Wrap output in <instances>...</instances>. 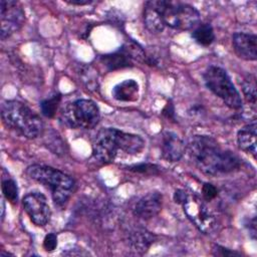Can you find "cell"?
<instances>
[{
  "label": "cell",
  "mask_w": 257,
  "mask_h": 257,
  "mask_svg": "<svg viewBox=\"0 0 257 257\" xmlns=\"http://www.w3.org/2000/svg\"><path fill=\"white\" fill-rule=\"evenodd\" d=\"M189 157L195 167L208 176H222L241 168V159L233 152L223 149L210 136H194L188 143Z\"/></svg>",
  "instance_id": "1"
},
{
  "label": "cell",
  "mask_w": 257,
  "mask_h": 257,
  "mask_svg": "<svg viewBox=\"0 0 257 257\" xmlns=\"http://www.w3.org/2000/svg\"><path fill=\"white\" fill-rule=\"evenodd\" d=\"M1 118L5 126L27 139H36L44 131L40 116L19 100L4 101L1 105Z\"/></svg>",
  "instance_id": "2"
},
{
  "label": "cell",
  "mask_w": 257,
  "mask_h": 257,
  "mask_svg": "<svg viewBox=\"0 0 257 257\" xmlns=\"http://www.w3.org/2000/svg\"><path fill=\"white\" fill-rule=\"evenodd\" d=\"M26 175L48 188L54 204L59 207L67 203L76 187L75 181L69 175L49 166L31 165L26 169Z\"/></svg>",
  "instance_id": "3"
},
{
  "label": "cell",
  "mask_w": 257,
  "mask_h": 257,
  "mask_svg": "<svg viewBox=\"0 0 257 257\" xmlns=\"http://www.w3.org/2000/svg\"><path fill=\"white\" fill-rule=\"evenodd\" d=\"M174 200L183 207L187 218L204 234L212 233L217 225L216 217L206 202L192 192L178 189L174 193Z\"/></svg>",
  "instance_id": "4"
},
{
  "label": "cell",
  "mask_w": 257,
  "mask_h": 257,
  "mask_svg": "<svg viewBox=\"0 0 257 257\" xmlns=\"http://www.w3.org/2000/svg\"><path fill=\"white\" fill-rule=\"evenodd\" d=\"M203 79L207 88L221 98L227 106L233 109L242 108L241 95L225 69L210 65L204 71Z\"/></svg>",
  "instance_id": "5"
},
{
  "label": "cell",
  "mask_w": 257,
  "mask_h": 257,
  "mask_svg": "<svg viewBox=\"0 0 257 257\" xmlns=\"http://www.w3.org/2000/svg\"><path fill=\"white\" fill-rule=\"evenodd\" d=\"M99 119V108L91 99H75L66 103L60 112V120L70 128L91 130Z\"/></svg>",
  "instance_id": "6"
},
{
  "label": "cell",
  "mask_w": 257,
  "mask_h": 257,
  "mask_svg": "<svg viewBox=\"0 0 257 257\" xmlns=\"http://www.w3.org/2000/svg\"><path fill=\"white\" fill-rule=\"evenodd\" d=\"M161 16L166 26L184 31L194 29L200 23V13L192 5L161 0Z\"/></svg>",
  "instance_id": "7"
},
{
  "label": "cell",
  "mask_w": 257,
  "mask_h": 257,
  "mask_svg": "<svg viewBox=\"0 0 257 257\" xmlns=\"http://www.w3.org/2000/svg\"><path fill=\"white\" fill-rule=\"evenodd\" d=\"M120 132L114 127H104L96 134L92 143V157L97 162H113L120 150Z\"/></svg>",
  "instance_id": "8"
},
{
  "label": "cell",
  "mask_w": 257,
  "mask_h": 257,
  "mask_svg": "<svg viewBox=\"0 0 257 257\" xmlns=\"http://www.w3.org/2000/svg\"><path fill=\"white\" fill-rule=\"evenodd\" d=\"M99 60L108 71H113L131 67L135 61H145L146 53L138 43L128 41L116 51L101 55Z\"/></svg>",
  "instance_id": "9"
},
{
  "label": "cell",
  "mask_w": 257,
  "mask_h": 257,
  "mask_svg": "<svg viewBox=\"0 0 257 257\" xmlns=\"http://www.w3.org/2000/svg\"><path fill=\"white\" fill-rule=\"evenodd\" d=\"M25 13L22 5L18 1L1 0L0 1V37L7 39L17 32L24 24Z\"/></svg>",
  "instance_id": "10"
},
{
  "label": "cell",
  "mask_w": 257,
  "mask_h": 257,
  "mask_svg": "<svg viewBox=\"0 0 257 257\" xmlns=\"http://www.w3.org/2000/svg\"><path fill=\"white\" fill-rule=\"evenodd\" d=\"M22 205L26 214L36 226L43 227L49 222L51 211L46 197L43 194L31 192L25 195L22 200Z\"/></svg>",
  "instance_id": "11"
},
{
  "label": "cell",
  "mask_w": 257,
  "mask_h": 257,
  "mask_svg": "<svg viewBox=\"0 0 257 257\" xmlns=\"http://www.w3.org/2000/svg\"><path fill=\"white\" fill-rule=\"evenodd\" d=\"M163 196L159 192H150L143 196L134 207V215L143 220H149L156 217L161 209Z\"/></svg>",
  "instance_id": "12"
},
{
  "label": "cell",
  "mask_w": 257,
  "mask_h": 257,
  "mask_svg": "<svg viewBox=\"0 0 257 257\" xmlns=\"http://www.w3.org/2000/svg\"><path fill=\"white\" fill-rule=\"evenodd\" d=\"M232 44L238 57L244 60H256L257 37L255 34L236 32L232 36Z\"/></svg>",
  "instance_id": "13"
},
{
  "label": "cell",
  "mask_w": 257,
  "mask_h": 257,
  "mask_svg": "<svg viewBox=\"0 0 257 257\" xmlns=\"http://www.w3.org/2000/svg\"><path fill=\"white\" fill-rule=\"evenodd\" d=\"M161 152L166 161L178 162L186 152V145L176 133L165 132L162 136Z\"/></svg>",
  "instance_id": "14"
},
{
  "label": "cell",
  "mask_w": 257,
  "mask_h": 257,
  "mask_svg": "<svg viewBox=\"0 0 257 257\" xmlns=\"http://www.w3.org/2000/svg\"><path fill=\"white\" fill-rule=\"evenodd\" d=\"M144 22L152 33H161L165 25L161 16V0L147 1L144 5Z\"/></svg>",
  "instance_id": "15"
},
{
  "label": "cell",
  "mask_w": 257,
  "mask_h": 257,
  "mask_svg": "<svg viewBox=\"0 0 257 257\" xmlns=\"http://www.w3.org/2000/svg\"><path fill=\"white\" fill-rule=\"evenodd\" d=\"M256 138H257V123L256 120L249 122L242 126L237 133L238 147L245 153L250 154L254 159L256 158Z\"/></svg>",
  "instance_id": "16"
},
{
  "label": "cell",
  "mask_w": 257,
  "mask_h": 257,
  "mask_svg": "<svg viewBox=\"0 0 257 257\" xmlns=\"http://www.w3.org/2000/svg\"><path fill=\"white\" fill-rule=\"evenodd\" d=\"M111 94L112 97L118 101H137L140 94L139 83L134 79H125L112 88Z\"/></svg>",
  "instance_id": "17"
},
{
  "label": "cell",
  "mask_w": 257,
  "mask_h": 257,
  "mask_svg": "<svg viewBox=\"0 0 257 257\" xmlns=\"http://www.w3.org/2000/svg\"><path fill=\"white\" fill-rule=\"evenodd\" d=\"M154 240L155 236L145 229L135 230L128 235L130 247L132 248V250L139 253L146 252L154 243Z\"/></svg>",
  "instance_id": "18"
},
{
  "label": "cell",
  "mask_w": 257,
  "mask_h": 257,
  "mask_svg": "<svg viewBox=\"0 0 257 257\" xmlns=\"http://www.w3.org/2000/svg\"><path fill=\"white\" fill-rule=\"evenodd\" d=\"M192 38L202 46H209L215 40L214 29L209 23H199L192 31Z\"/></svg>",
  "instance_id": "19"
},
{
  "label": "cell",
  "mask_w": 257,
  "mask_h": 257,
  "mask_svg": "<svg viewBox=\"0 0 257 257\" xmlns=\"http://www.w3.org/2000/svg\"><path fill=\"white\" fill-rule=\"evenodd\" d=\"M1 188L4 198L11 204H16L18 201V187L15 181L10 177H3Z\"/></svg>",
  "instance_id": "20"
},
{
  "label": "cell",
  "mask_w": 257,
  "mask_h": 257,
  "mask_svg": "<svg viewBox=\"0 0 257 257\" xmlns=\"http://www.w3.org/2000/svg\"><path fill=\"white\" fill-rule=\"evenodd\" d=\"M246 100L252 105L256 104V83L253 75H248L240 82Z\"/></svg>",
  "instance_id": "21"
},
{
  "label": "cell",
  "mask_w": 257,
  "mask_h": 257,
  "mask_svg": "<svg viewBox=\"0 0 257 257\" xmlns=\"http://www.w3.org/2000/svg\"><path fill=\"white\" fill-rule=\"evenodd\" d=\"M60 99H61V95L59 93H55L49 98L42 100L40 102V108H41L42 114H44L46 117H53L57 110Z\"/></svg>",
  "instance_id": "22"
},
{
  "label": "cell",
  "mask_w": 257,
  "mask_h": 257,
  "mask_svg": "<svg viewBox=\"0 0 257 257\" xmlns=\"http://www.w3.org/2000/svg\"><path fill=\"white\" fill-rule=\"evenodd\" d=\"M130 171L136 172V173H142V174H158L160 171V167L153 164H138L134 166L127 167Z\"/></svg>",
  "instance_id": "23"
},
{
  "label": "cell",
  "mask_w": 257,
  "mask_h": 257,
  "mask_svg": "<svg viewBox=\"0 0 257 257\" xmlns=\"http://www.w3.org/2000/svg\"><path fill=\"white\" fill-rule=\"evenodd\" d=\"M202 195L203 199L206 201H211L215 199L218 195V190L217 188L210 183H205L202 187Z\"/></svg>",
  "instance_id": "24"
},
{
  "label": "cell",
  "mask_w": 257,
  "mask_h": 257,
  "mask_svg": "<svg viewBox=\"0 0 257 257\" xmlns=\"http://www.w3.org/2000/svg\"><path fill=\"white\" fill-rule=\"evenodd\" d=\"M213 255L215 256H222V257H226V256H240L241 253L228 249L226 247H223L221 245L215 244L213 246Z\"/></svg>",
  "instance_id": "25"
},
{
  "label": "cell",
  "mask_w": 257,
  "mask_h": 257,
  "mask_svg": "<svg viewBox=\"0 0 257 257\" xmlns=\"http://www.w3.org/2000/svg\"><path fill=\"white\" fill-rule=\"evenodd\" d=\"M56 247H57V236L53 233L47 234L43 240V248L46 251L51 252V251L55 250Z\"/></svg>",
  "instance_id": "26"
},
{
  "label": "cell",
  "mask_w": 257,
  "mask_h": 257,
  "mask_svg": "<svg viewBox=\"0 0 257 257\" xmlns=\"http://www.w3.org/2000/svg\"><path fill=\"white\" fill-rule=\"evenodd\" d=\"M66 3L71 4V5H76V6H82V5H88L92 3L91 0H65Z\"/></svg>",
  "instance_id": "27"
},
{
  "label": "cell",
  "mask_w": 257,
  "mask_h": 257,
  "mask_svg": "<svg viewBox=\"0 0 257 257\" xmlns=\"http://www.w3.org/2000/svg\"><path fill=\"white\" fill-rule=\"evenodd\" d=\"M163 113L168 117V118H173L174 117V107L171 103H168L166 107L163 110Z\"/></svg>",
  "instance_id": "28"
}]
</instances>
